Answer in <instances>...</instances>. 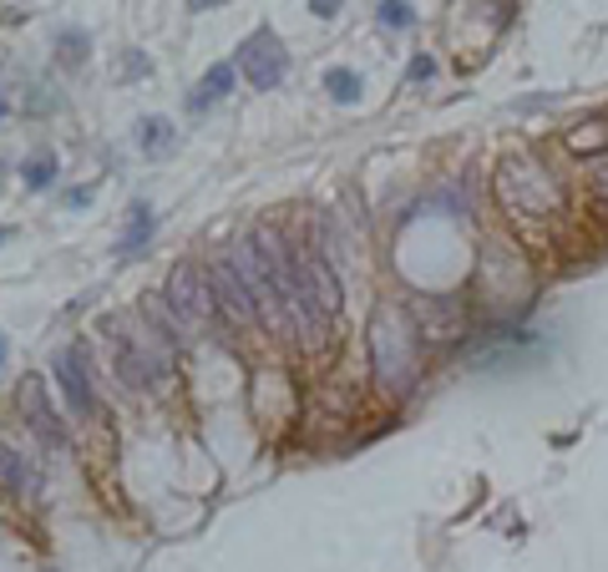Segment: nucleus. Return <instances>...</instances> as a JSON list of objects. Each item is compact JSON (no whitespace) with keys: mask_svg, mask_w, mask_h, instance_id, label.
Masks as SVG:
<instances>
[{"mask_svg":"<svg viewBox=\"0 0 608 572\" xmlns=\"http://www.w3.org/2000/svg\"><path fill=\"white\" fill-rule=\"evenodd\" d=\"M253 244H259V259H264L269 279H274V289H280V309H284V324H289V345H299L305 355H320L330 345V314L320 309V299H314L299 249H284V238L274 234V228H259Z\"/></svg>","mask_w":608,"mask_h":572,"instance_id":"nucleus-1","label":"nucleus"},{"mask_svg":"<svg viewBox=\"0 0 608 572\" xmlns=\"http://www.w3.org/2000/svg\"><path fill=\"white\" fill-rule=\"evenodd\" d=\"M371 365L381 396L401 400L421 381V329L406 309H375L371 324Z\"/></svg>","mask_w":608,"mask_h":572,"instance_id":"nucleus-2","label":"nucleus"},{"mask_svg":"<svg viewBox=\"0 0 608 572\" xmlns=\"http://www.w3.org/2000/svg\"><path fill=\"white\" fill-rule=\"evenodd\" d=\"M167 309L183 320V329H188V335H203L208 324H213L219 304H213L208 274L198 264H178L173 274H167Z\"/></svg>","mask_w":608,"mask_h":572,"instance_id":"nucleus-3","label":"nucleus"},{"mask_svg":"<svg viewBox=\"0 0 608 572\" xmlns=\"http://www.w3.org/2000/svg\"><path fill=\"white\" fill-rule=\"evenodd\" d=\"M208 289H213V304L223 309L228 324H238V329H253V324H259V304H253V294L238 279L234 259H213V264H208Z\"/></svg>","mask_w":608,"mask_h":572,"instance_id":"nucleus-4","label":"nucleus"},{"mask_svg":"<svg viewBox=\"0 0 608 572\" xmlns=\"http://www.w3.org/2000/svg\"><path fill=\"white\" fill-rule=\"evenodd\" d=\"M238 72L249 76V87L259 91H274L289 76V57H284V46L274 30H253L249 46L238 51Z\"/></svg>","mask_w":608,"mask_h":572,"instance_id":"nucleus-5","label":"nucleus"},{"mask_svg":"<svg viewBox=\"0 0 608 572\" xmlns=\"http://www.w3.org/2000/svg\"><path fill=\"white\" fill-rule=\"evenodd\" d=\"M51 370H57V385H61V400H66V411L72 415H91L97 411V396H91V375H87V360H82V350H61L57 360H51Z\"/></svg>","mask_w":608,"mask_h":572,"instance_id":"nucleus-6","label":"nucleus"},{"mask_svg":"<svg viewBox=\"0 0 608 572\" xmlns=\"http://www.w3.org/2000/svg\"><path fill=\"white\" fill-rule=\"evenodd\" d=\"M299 259H305V274H310L314 299H320V309H325L330 324H335V314H340V304H345L340 274H335V264H330L325 253H314V249H299Z\"/></svg>","mask_w":608,"mask_h":572,"instance_id":"nucleus-7","label":"nucleus"},{"mask_svg":"<svg viewBox=\"0 0 608 572\" xmlns=\"http://www.w3.org/2000/svg\"><path fill=\"white\" fill-rule=\"evenodd\" d=\"M0 486H5L15 501H30L36 486H41V471L30 467V456H21L11 440H0Z\"/></svg>","mask_w":608,"mask_h":572,"instance_id":"nucleus-8","label":"nucleus"},{"mask_svg":"<svg viewBox=\"0 0 608 572\" xmlns=\"http://www.w3.org/2000/svg\"><path fill=\"white\" fill-rule=\"evenodd\" d=\"M21 406H26V426L36 431L41 440H51V446H66V431H61V421L51 415V406H46V390H41V381L30 375L26 385H21Z\"/></svg>","mask_w":608,"mask_h":572,"instance_id":"nucleus-9","label":"nucleus"},{"mask_svg":"<svg viewBox=\"0 0 608 572\" xmlns=\"http://www.w3.org/2000/svg\"><path fill=\"white\" fill-rule=\"evenodd\" d=\"M234 76H238V61H213L203 72V82L188 91V112H208L219 97H228L234 91Z\"/></svg>","mask_w":608,"mask_h":572,"instance_id":"nucleus-10","label":"nucleus"},{"mask_svg":"<svg viewBox=\"0 0 608 572\" xmlns=\"http://www.w3.org/2000/svg\"><path fill=\"white\" fill-rule=\"evenodd\" d=\"M152 228H158V219H152L148 203H133V213H127V228H122L117 238V253L122 259H133V253H142L152 244Z\"/></svg>","mask_w":608,"mask_h":572,"instance_id":"nucleus-11","label":"nucleus"},{"mask_svg":"<svg viewBox=\"0 0 608 572\" xmlns=\"http://www.w3.org/2000/svg\"><path fill=\"white\" fill-rule=\"evenodd\" d=\"M325 87L335 102H360V72H345V66H335V72H325Z\"/></svg>","mask_w":608,"mask_h":572,"instance_id":"nucleus-12","label":"nucleus"},{"mask_svg":"<svg viewBox=\"0 0 608 572\" xmlns=\"http://www.w3.org/2000/svg\"><path fill=\"white\" fill-rule=\"evenodd\" d=\"M167 142H173V122H167V117H148L142 127H137V147H148V152H163Z\"/></svg>","mask_w":608,"mask_h":572,"instance_id":"nucleus-13","label":"nucleus"},{"mask_svg":"<svg viewBox=\"0 0 608 572\" xmlns=\"http://www.w3.org/2000/svg\"><path fill=\"white\" fill-rule=\"evenodd\" d=\"M26 183L30 188H51V183H57V158H51V152H36V158L26 162Z\"/></svg>","mask_w":608,"mask_h":572,"instance_id":"nucleus-14","label":"nucleus"},{"mask_svg":"<svg viewBox=\"0 0 608 572\" xmlns=\"http://www.w3.org/2000/svg\"><path fill=\"white\" fill-rule=\"evenodd\" d=\"M381 26H390V30H406V26H415L411 0H381Z\"/></svg>","mask_w":608,"mask_h":572,"instance_id":"nucleus-15","label":"nucleus"},{"mask_svg":"<svg viewBox=\"0 0 608 572\" xmlns=\"http://www.w3.org/2000/svg\"><path fill=\"white\" fill-rule=\"evenodd\" d=\"M61 46H66V61H72V66H82V61H87V36H82V30H66V36L57 41V51H61Z\"/></svg>","mask_w":608,"mask_h":572,"instance_id":"nucleus-16","label":"nucleus"},{"mask_svg":"<svg viewBox=\"0 0 608 572\" xmlns=\"http://www.w3.org/2000/svg\"><path fill=\"white\" fill-rule=\"evenodd\" d=\"M431 76H436V61H431V57H415L411 72H406V82H431Z\"/></svg>","mask_w":608,"mask_h":572,"instance_id":"nucleus-17","label":"nucleus"},{"mask_svg":"<svg viewBox=\"0 0 608 572\" xmlns=\"http://www.w3.org/2000/svg\"><path fill=\"white\" fill-rule=\"evenodd\" d=\"M340 5H345V0H310V11L320 15V21H330V15H340Z\"/></svg>","mask_w":608,"mask_h":572,"instance_id":"nucleus-18","label":"nucleus"},{"mask_svg":"<svg viewBox=\"0 0 608 572\" xmlns=\"http://www.w3.org/2000/svg\"><path fill=\"white\" fill-rule=\"evenodd\" d=\"M66 203H72V208H82V203H91V188H72V192H66Z\"/></svg>","mask_w":608,"mask_h":572,"instance_id":"nucleus-19","label":"nucleus"},{"mask_svg":"<svg viewBox=\"0 0 608 572\" xmlns=\"http://www.w3.org/2000/svg\"><path fill=\"white\" fill-rule=\"evenodd\" d=\"M188 5H194V11H213V5H219V0H188Z\"/></svg>","mask_w":608,"mask_h":572,"instance_id":"nucleus-20","label":"nucleus"},{"mask_svg":"<svg viewBox=\"0 0 608 572\" xmlns=\"http://www.w3.org/2000/svg\"><path fill=\"white\" fill-rule=\"evenodd\" d=\"M0 360H5V335H0Z\"/></svg>","mask_w":608,"mask_h":572,"instance_id":"nucleus-21","label":"nucleus"},{"mask_svg":"<svg viewBox=\"0 0 608 572\" xmlns=\"http://www.w3.org/2000/svg\"><path fill=\"white\" fill-rule=\"evenodd\" d=\"M0 112H5V102H0Z\"/></svg>","mask_w":608,"mask_h":572,"instance_id":"nucleus-22","label":"nucleus"},{"mask_svg":"<svg viewBox=\"0 0 608 572\" xmlns=\"http://www.w3.org/2000/svg\"><path fill=\"white\" fill-rule=\"evenodd\" d=\"M0 238H5V234H0Z\"/></svg>","mask_w":608,"mask_h":572,"instance_id":"nucleus-23","label":"nucleus"}]
</instances>
